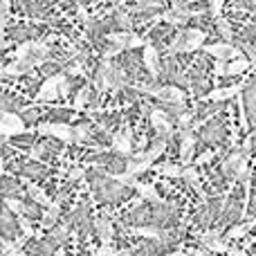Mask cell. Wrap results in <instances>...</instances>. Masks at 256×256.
Instances as JSON below:
<instances>
[{
	"mask_svg": "<svg viewBox=\"0 0 256 256\" xmlns=\"http://www.w3.org/2000/svg\"><path fill=\"white\" fill-rule=\"evenodd\" d=\"M202 50L209 54V56L216 58V61H232V58L243 56V54H240V50H238V48H234L232 43H227V40H222V43H209V45H202Z\"/></svg>",
	"mask_w": 256,
	"mask_h": 256,
	"instance_id": "cell-1",
	"label": "cell"
},
{
	"mask_svg": "<svg viewBox=\"0 0 256 256\" xmlns=\"http://www.w3.org/2000/svg\"><path fill=\"white\" fill-rule=\"evenodd\" d=\"M25 132V122L16 112H0V135L2 137H14Z\"/></svg>",
	"mask_w": 256,
	"mask_h": 256,
	"instance_id": "cell-2",
	"label": "cell"
},
{
	"mask_svg": "<svg viewBox=\"0 0 256 256\" xmlns=\"http://www.w3.org/2000/svg\"><path fill=\"white\" fill-rule=\"evenodd\" d=\"M108 40H110V43H115V48H120V50L144 48V45H146V40L142 38V36L132 34V32H112V34H108Z\"/></svg>",
	"mask_w": 256,
	"mask_h": 256,
	"instance_id": "cell-3",
	"label": "cell"
},
{
	"mask_svg": "<svg viewBox=\"0 0 256 256\" xmlns=\"http://www.w3.org/2000/svg\"><path fill=\"white\" fill-rule=\"evenodd\" d=\"M153 97H158L160 102L164 104H173V106H182L184 104V92H182L180 88H176V86H162V88H150V92Z\"/></svg>",
	"mask_w": 256,
	"mask_h": 256,
	"instance_id": "cell-4",
	"label": "cell"
},
{
	"mask_svg": "<svg viewBox=\"0 0 256 256\" xmlns=\"http://www.w3.org/2000/svg\"><path fill=\"white\" fill-rule=\"evenodd\" d=\"M38 132L43 135H50V137H56V140L66 142V144H72L74 137H72V126L70 124H38Z\"/></svg>",
	"mask_w": 256,
	"mask_h": 256,
	"instance_id": "cell-5",
	"label": "cell"
},
{
	"mask_svg": "<svg viewBox=\"0 0 256 256\" xmlns=\"http://www.w3.org/2000/svg\"><path fill=\"white\" fill-rule=\"evenodd\" d=\"M200 245H202V250H209V252H227V245L220 240V232L218 230H207L202 232V234L198 236Z\"/></svg>",
	"mask_w": 256,
	"mask_h": 256,
	"instance_id": "cell-6",
	"label": "cell"
},
{
	"mask_svg": "<svg viewBox=\"0 0 256 256\" xmlns=\"http://www.w3.org/2000/svg\"><path fill=\"white\" fill-rule=\"evenodd\" d=\"M61 79H63V74H54V76H50V79H45V84L40 86L36 99H38V102H54V99L58 97V84H61Z\"/></svg>",
	"mask_w": 256,
	"mask_h": 256,
	"instance_id": "cell-7",
	"label": "cell"
},
{
	"mask_svg": "<svg viewBox=\"0 0 256 256\" xmlns=\"http://www.w3.org/2000/svg\"><path fill=\"white\" fill-rule=\"evenodd\" d=\"M243 90V84H234V86H225V88H216L207 94V102H227V99H234L240 94Z\"/></svg>",
	"mask_w": 256,
	"mask_h": 256,
	"instance_id": "cell-8",
	"label": "cell"
},
{
	"mask_svg": "<svg viewBox=\"0 0 256 256\" xmlns=\"http://www.w3.org/2000/svg\"><path fill=\"white\" fill-rule=\"evenodd\" d=\"M150 122H153V128L160 132L162 137H168L173 132V124H171V120L166 117V112H162V110H153L150 112Z\"/></svg>",
	"mask_w": 256,
	"mask_h": 256,
	"instance_id": "cell-9",
	"label": "cell"
},
{
	"mask_svg": "<svg viewBox=\"0 0 256 256\" xmlns=\"http://www.w3.org/2000/svg\"><path fill=\"white\" fill-rule=\"evenodd\" d=\"M112 148L122 155H130L132 153V140H130V130H122L112 135Z\"/></svg>",
	"mask_w": 256,
	"mask_h": 256,
	"instance_id": "cell-10",
	"label": "cell"
},
{
	"mask_svg": "<svg viewBox=\"0 0 256 256\" xmlns=\"http://www.w3.org/2000/svg\"><path fill=\"white\" fill-rule=\"evenodd\" d=\"M204 40H207V34H204L202 30H189V32H186V38H184V48H182V52H196V50H200L204 45Z\"/></svg>",
	"mask_w": 256,
	"mask_h": 256,
	"instance_id": "cell-11",
	"label": "cell"
},
{
	"mask_svg": "<svg viewBox=\"0 0 256 256\" xmlns=\"http://www.w3.org/2000/svg\"><path fill=\"white\" fill-rule=\"evenodd\" d=\"M148 168H153V162L144 160V155L142 153H137L135 158L126 162V173L128 176H142V173H146Z\"/></svg>",
	"mask_w": 256,
	"mask_h": 256,
	"instance_id": "cell-12",
	"label": "cell"
},
{
	"mask_svg": "<svg viewBox=\"0 0 256 256\" xmlns=\"http://www.w3.org/2000/svg\"><path fill=\"white\" fill-rule=\"evenodd\" d=\"M144 66H146V70H148L153 76L160 74V54H158V50H155L150 43L144 45Z\"/></svg>",
	"mask_w": 256,
	"mask_h": 256,
	"instance_id": "cell-13",
	"label": "cell"
},
{
	"mask_svg": "<svg viewBox=\"0 0 256 256\" xmlns=\"http://www.w3.org/2000/svg\"><path fill=\"white\" fill-rule=\"evenodd\" d=\"M194 148H196V135L186 128L184 132H182V144H180V158L182 162L189 164V160L194 158Z\"/></svg>",
	"mask_w": 256,
	"mask_h": 256,
	"instance_id": "cell-14",
	"label": "cell"
},
{
	"mask_svg": "<svg viewBox=\"0 0 256 256\" xmlns=\"http://www.w3.org/2000/svg\"><path fill=\"white\" fill-rule=\"evenodd\" d=\"M58 216H61V202H58V200H54V202H50V204H48V212H45L43 220H40L43 230H52L54 222L58 220Z\"/></svg>",
	"mask_w": 256,
	"mask_h": 256,
	"instance_id": "cell-15",
	"label": "cell"
},
{
	"mask_svg": "<svg viewBox=\"0 0 256 256\" xmlns=\"http://www.w3.org/2000/svg\"><path fill=\"white\" fill-rule=\"evenodd\" d=\"M250 58L245 56H238V58H232V61H227V68H225V74L230 76H236V74H243V72L250 70Z\"/></svg>",
	"mask_w": 256,
	"mask_h": 256,
	"instance_id": "cell-16",
	"label": "cell"
},
{
	"mask_svg": "<svg viewBox=\"0 0 256 256\" xmlns=\"http://www.w3.org/2000/svg\"><path fill=\"white\" fill-rule=\"evenodd\" d=\"M94 227H97V236L99 240H102V245H110L112 240V225L108 218H99L97 222H94Z\"/></svg>",
	"mask_w": 256,
	"mask_h": 256,
	"instance_id": "cell-17",
	"label": "cell"
},
{
	"mask_svg": "<svg viewBox=\"0 0 256 256\" xmlns=\"http://www.w3.org/2000/svg\"><path fill=\"white\" fill-rule=\"evenodd\" d=\"M182 178H184L186 182H189L191 186H194L196 191H198L202 198H207V194L202 191V184H200V176H198V171H196L194 166H186V168H182Z\"/></svg>",
	"mask_w": 256,
	"mask_h": 256,
	"instance_id": "cell-18",
	"label": "cell"
},
{
	"mask_svg": "<svg viewBox=\"0 0 256 256\" xmlns=\"http://www.w3.org/2000/svg\"><path fill=\"white\" fill-rule=\"evenodd\" d=\"M25 189H27V194H30V198H32V200H36V202H38V204H43V207H48V204L52 202V200H50V196L45 194V191L40 189V186L32 184V182H27V184H25Z\"/></svg>",
	"mask_w": 256,
	"mask_h": 256,
	"instance_id": "cell-19",
	"label": "cell"
},
{
	"mask_svg": "<svg viewBox=\"0 0 256 256\" xmlns=\"http://www.w3.org/2000/svg\"><path fill=\"white\" fill-rule=\"evenodd\" d=\"M135 189L140 191L142 198H144V200H150V202H155V204L162 202V198H160V194L155 191V186H153V184H142V182H137Z\"/></svg>",
	"mask_w": 256,
	"mask_h": 256,
	"instance_id": "cell-20",
	"label": "cell"
},
{
	"mask_svg": "<svg viewBox=\"0 0 256 256\" xmlns=\"http://www.w3.org/2000/svg\"><path fill=\"white\" fill-rule=\"evenodd\" d=\"M164 148H166V140H164V137H160V140L155 142V144L150 146V148L146 150V153H142V155H144V160H148V162H153L155 158H160V155L164 153Z\"/></svg>",
	"mask_w": 256,
	"mask_h": 256,
	"instance_id": "cell-21",
	"label": "cell"
},
{
	"mask_svg": "<svg viewBox=\"0 0 256 256\" xmlns=\"http://www.w3.org/2000/svg\"><path fill=\"white\" fill-rule=\"evenodd\" d=\"M155 171H158L160 176H164V178H182V166L171 164V162L162 164V166H155Z\"/></svg>",
	"mask_w": 256,
	"mask_h": 256,
	"instance_id": "cell-22",
	"label": "cell"
},
{
	"mask_svg": "<svg viewBox=\"0 0 256 256\" xmlns=\"http://www.w3.org/2000/svg\"><path fill=\"white\" fill-rule=\"evenodd\" d=\"M184 38H186V30H180L176 36H173L171 45H168V54H178V52H182V48H184Z\"/></svg>",
	"mask_w": 256,
	"mask_h": 256,
	"instance_id": "cell-23",
	"label": "cell"
},
{
	"mask_svg": "<svg viewBox=\"0 0 256 256\" xmlns=\"http://www.w3.org/2000/svg\"><path fill=\"white\" fill-rule=\"evenodd\" d=\"M132 234L137 236H144V238H155V240H162L164 234L160 230H153V227H135L132 230Z\"/></svg>",
	"mask_w": 256,
	"mask_h": 256,
	"instance_id": "cell-24",
	"label": "cell"
},
{
	"mask_svg": "<svg viewBox=\"0 0 256 256\" xmlns=\"http://www.w3.org/2000/svg\"><path fill=\"white\" fill-rule=\"evenodd\" d=\"M254 225H256V220H250V222H245V225L232 227V230L227 232V238H243V236L250 232V227H254Z\"/></svg>",
	"mask_w": 256,
	"mask_h": 256,
	"instance_id": "cell-25",
	"label": "cell"
},
{
	"mask_svg": "<svg viewBox=\"0 0 256 256\" xmlns=\"http://www.w3.org/2000/svg\"><path fill=\"white\" fill-rule=\"evenodd\" d=\"M216 27H218V32L222 34V38H225L227 43H232V25H230V20L222 18V16H218L216 18Z\"/></svg>",
	"mask_w": 256,
	"mask_h": 256,
	"instance_id": "cell-26",
	"label": "cell"
},
{
	"mask_svg": "<svg viewBox=\"0 0 256 256\" xmlns=\"http://www.w3.org/2000/svg\"><path fill=\"white\" fill-rule=\"evenodd\" d=\"M4 207H7L9 212L18 214V216H22V214H27V212H30V209H27L25 204H22L20 200H16V198H4Z\"/></svg>",
	"mask_w": 256,
	"mask_h": 256,
	"instance_id": "cell-27",
	"label": "cell"
},
{
	"mask_svg": "<svg viewBox=\"0 0 256 256\" xmlns=\"http://www.w3.org/2000/svg\"><path fill=\"white\" fill-rule=\"evenodd\" d=\"M88 97H90V86H84L74 97V110H81V108L88 104Z\"/></svg>",
	"mask_w": 256,
	"mask_h": 256,
	"instance_id": "cell-28",
	"label": "cell"
},
{
	"mask_svg": "<svg viewBox=\"0 0 256 256\" xmlns=\"http://www.w3.org/2000/svg\"><path fill=\"white\" fill-rule=\"evenodd\" d=\"M32 48H34V40H25L16 48V58H27L32 54Z\"/></svg>",
	"mask_w": 256,
	"mask_h": 256,
	"instance_id": "cell-29",
	"label": "cell"
},
{
	"mask_svg": "<svg viewBox=\"0 0 256 256\" xmlns=\"http://www.w3.org/2000/svg\"><path fill=\"white\" fill-rule=\"evenodd\" d=\"M72 137H74V142H86V140H88V126H86V124L74 126V128H72Z\"/></svg>",
	"mask_w": 256,
	"mask_h": 256,
	"instance_id": "cell-30",
	"label": "cell"
},
{
	"mask_svg": "<svg viewBox=\"0 0 256 256\" xmlns=\"http://www.w3.org/2000/svg\"><path fill=\"white\" fill-rule=\"evenodd\" d=\"M112 180H117L120 184H124V186H132V189H135V184H137L135 176H128V173H120V176H112Z\"/></svg>",
	"mask_w": 256,
	"mask_h": 256,
	"instance_id": "cell-31",
	"label": "cell"
},
{
	"mask_svg": "<svg viewBox=\"0 0 256 256\" xmlns=\"http://www.w3.org/2000/svg\"><path fill=\"white\" fill-rule=\"evenodd\" d=\"M97 256H130L128 252H117L115 248H110V245H102V248L97 250Z\"/></svg>",
	"mask_w": 256,
	"mask_h": 256,
	"instance_id": "cell-32",
	"label": "cell"
},
{
	"mask_svg": "<svg viewBox=\"0 0 256 256\" xmlns=\"http://www.w3.org/2000/svg\"><path fill=\"white\" fill-rule=\"evenodd\" d=\"M222 7H225V0H209V14H212L214 18L220 16Z\"/></svg>",
	"mask_w": 256,
	"mask_h": 256,
	"instance_id": "cell-33",
	"label": "cell"
},
{
	"mask_svg": "<svg viewBox=\"0 0 256 256\" xmlns=\"http://www.w3.org/2000/svg\"><path fill=\"white\" fill-rule=\"evenodd\" d=\"M18 225H20V230H22V234H25V238H32V236H34L36 234V232L34 230H32V225H30V222H27L25 220V218H18Z\"/></svg>",
	"mask_w": 256,
	"mask_h": 256,
	"instance_id": "cell-34",
	"label": "cell"
},
{
	"mask_svg": "<svg viewBox=\"0 0 256 256\" xmlns=\"http://www.w3.org/2000/svg\"><path fill=\"white\" fill-rule=\"evenodd\" d=\"M68 92H70V79L63 74L61 84H58V97H68Z\"/></svg>",
	"mask_w": 256,
	"mask_h": 256,
	"instance_id": "cell-35",
	"label": "cell"
},
{
	"mask_svg": "<svg viewBox=\"0 0 256 256\" xmlns=\"http://www.w3.org/2000/svg\"><path fill=\"white\" fill-rule=\"evenodd\" d=\"M66 236H68V225H63V227H58V230L52 234V240L61 243V240H66Z\"/></svg>",
	"mask_w": 256,
	"mask_h": 256,
	"instance_id": "cell-36",
	"label": "cell"
},
{
	"mask_svg": "<svg viewBox=\"0 0 256 256\" xmlns=\"http://www.w3.org/2000/svg\"><path fill=\"white\" fill-rule=\"evenodd\" d=\"M238 112H240V126H243V130H248V115H245L243 99H238Z\"/></svg>",
	"mask_w": 256,
	"mask_h": 256,
	"instance_id": "cell-37",
	"label": "cell"
},
{
	"mask_svg": "<svg viewBox=\"0 0 256 256\" xmlns=\"http://www.w3.org/2000/svg\"><path fill=\"white\" fill-rule=\"evenodd\" d=\"M9 7H12V0H0V20H4V18H7Z\"/></svg>",
	"mask_w": 256,
	"mask_h": 256,
	"instance_id": "cell-38",
	"label": "cell"
},
{
	"mask_svg": "<svg viewBox=\"0 0 256 256\" xmlns=\"http://www.w3.org/2000/svg\"><path fill=\"white\" fill-rule=\"evenodd\" d=\"M212 160H214V150H204V153L196 160V164L200 166V164H207V162H212Z\"/></svg>",
	"mask_w": 256,
	"mask_h": 256,
	"instance_id": "cell-39",
	"label": "cell"
},
{
	"mask_svg": "<svg viewBox=\"0 0 256 256\" xmlns=\"http://www.w3.org/2000/svg\"><path fill=\"white\" fill-rule=\"evenodd\" d=\"M225 68H227V61H216V66H214V72H216L218 76L225 74Z\"/></svg>",
	"mask_w": 256,
	"mask_h": 256,
	"instance_id": "cell-40",
	"label": "cell"
},
{
	"mask_svg": "<svg viewBox=\"0 0 256 256\" xmlns=\"http://www.w3.org/2000/svg\"><path fill=\"white\" fill-rule=\"evenodd\" d=\"M189 124H191V115H186V112H184V115H180V126L184 128V130L189 128Z\"/></svg>",
	"mask_w": 256,
	"mask_h": 256,
	"instance_id": "cell-41",
	"label": "cell"
},
{
	"mask_svg": "<svg viewBox=\"0 0 256 256\" xmlns=\"http://www.w3.org/2000/svg\"><path fill=\"white\" fill-rule=\"evenodd\" d=\"M225 254L227 256H245V252H243V250H238V248H227Z\"/></svg>",
	"mask_w": 256,
	"mask_h": 256,
	"instance_id": "cell-42",
	"label": "cell"
},
{
	"mask_svg": "<svg viewBox=\"0 0 256 256\" xmlns=\"http://www.w3.org/2000/svg\"><path fill=\"white\" fill-rule=\"evenodd\" d=\"M70 74H84V68H81L79 63H74V66L70 68Z\"/></svg>",
	"mask_w": 256,
	"mask_h": 256,
	"instance_id": "cell-43",
	"label": "cell"
},
{
	"mask_svg": "<svg viewBox=\"0 0 256 256\" xmlns=\"http://www.w3.org/2000/svg\"><path fill=\"white\" fill-rule=\"evenodd\" d=\"M194 256H214V252H209V250H194Z\"/></svg>",
	"mask_w": 256,
	"mask_h": 256,
	"instance_id": "cell-44",
	"label": "cell"
},
{
	"mask_svg": "<svg viewBox=\"0 0 256 256\" xmlns=\"http://www.w3.org/2000/svg\"><path fill=\"white\" fill-rule=\"evenodd\" d=\"M2 256H27V254L20 252V250H12V252H4Z\"/></svg>",
	"mask_w": 256,
	"mask_h": 256,
	"instance_id": "cell-45",
	"label": "cell"
},
{
	"mask_svg": "<svg viewBox=\"0 0 256 256\" xmlns=\"http://www.w3.org/2000/svg\"><path fill=\"white\" fill-rule=\"evenodd\" d=\"M81 176H84V173H81V171H79V168H74V171H72V180H79V178H81Z\"/></svg>",
	"mask_w": 256,
	"mask_h": 256,
	"instance_id": "cell-46",
	"label": "cell"
},
{
	"mask_svg": "<svg viewBox=\"0 0 256 256\" xmlns=\"http://www.w3.org/2000/svg\"><path fill=\"white\" fill-rule=\"evenodd\" d=\"M4 173V162H2V158H0V176Z\"/></svg>",
	"mask_w": 256,
	"mask_h": 256,
	"instance_id": "cell-47",
	"label": "cell"
},
{
	"mask_svg": "<svg viewBox=\"0 0 256 256\" xmlns=\"http://www.w3.org/2000/svg\"><path fill=\"white\" fill-rule=\"evenodd\" d=\"M168 256H186L184 252H173V254H168Z\"/></svg>",
	"mask_w": 256,
	"mask_h": 256,
	"instance_id": "cell-48",
	"label": "cell"
},
{
	"mask_svg": "<svg viewBox=\"0 0 256 256\" xmlns=\"http://www.w3.org/2000/svg\"><path fill=\"white\" fill-rule=\"evenodd\" d=\"M97 2H112V0H92V4H97Z\"/></svg>",
	"mask_w": 256,
	"mask_h": 256,
	"instance_id": "cell-49",
	"label": "cell"
},
{
	"mask_svg": "<svg viewBox=\"0 0 256 256\" xmlns=\"http://www.w3.org/2000/svg\"><path fill=\"white\" fill-rule=\"evenodd\" d=\"M173 2H184V0H173Z\"/></svg>",
	"mask_w": 256,
	"mask_h": 256,
	"instance_id": "cell-50",
	"label": "cell"
},
{
	"mask_svg": "<svg viewBox=\"0 0 256 256\" xmlns=\"http://www.w3.org/2000/svg\"><path fill=\"white\" fill-rule=\"evenodd\" d=\"M252 50H254V54H256V43H254V48H252Z\"/></svg>",
	"mask_w": 256,
	"mask_h": 256,
	"instance_id": "cell-51",
	"label": "cell"
},
{
	"mask_svg": "<svg viewBox=\"0 0 256 256\" xmlns=\"http://www.w3.org/2000/svg\"><path fill=\"white\" fill-rule=\"evenodd\" d=\"M0 150H2V142H0Z\"/></svg>",
	"mask_w": 256,
	"mask_h": 256,
	"instance_id": "cell-52",
	"label": "cell"
},
{
	"mask_svg": "<svg viewBox=\"0 0 256 256\" xmlns=\"http://www.w3.org/2000/svg\"><path fill=\"white\" fill-rule=\"evenodd\" d=\"M56 256H58V254H56Z\"/></svg>",
	"mask_w": 256,
	"mask_h": 256,
	"instance_id": "cell-53",
	"label": "cell"
}]
</instances>
